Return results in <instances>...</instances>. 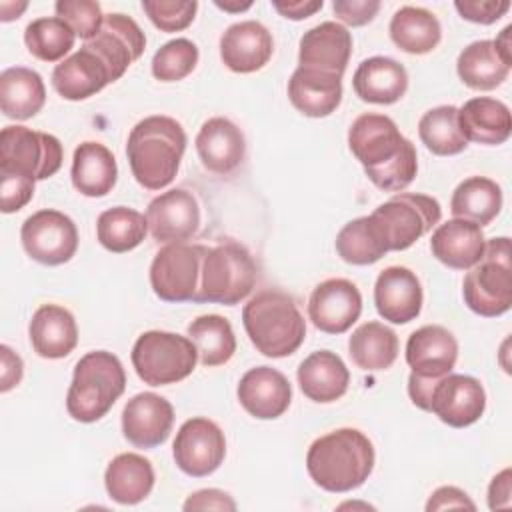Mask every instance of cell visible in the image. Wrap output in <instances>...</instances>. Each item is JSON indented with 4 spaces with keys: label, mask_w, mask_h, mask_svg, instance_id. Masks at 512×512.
Instances as JSON below:
<instances>
[{
    "label": "cell",
    "mask_w": 512,
    "mask_h": 512,
    "mask_svg": "<svg viewBox=\"0 0 512 512\" xmlns=\"http://www.w3.org/2000/svg\"><path fill=\"white\" fill-rule=\"evenodd\" d=\"M84 46L94 50L110 68L112 80H118L128 66L142 56L146 36L134 18L112 12L104 16L100 32L92 40L84 42Z\"/></svg>",
    "instance_id": "obj_18"
},
{
    "label": "cell",
    "mask_w": 512,
    "mask_h": 512,
    "mask_svg": "<svg viewBox=\"0 0 512 512\" xmlns=\"http://www.w3.org/2000/svg\"><path fill=\"white\" fill-rule=\"evenodd\" d=\"M354 92L370 104H394L408 88L406 68L388 56H372L358 64L352 78Z\"/></svg>",
    "instance_id": "obj_30"
},
{
    "label": "cell",
    "mask_w": 512,
    "mask_h": 512,
    "mask_svg": "<svg viewBox=\"0 0 512 512\" xmlns=\"http://www.w3.org/2000/svg\"><path fill=\"white\" fill-rule=\"evenodd\" d=\"M186 512L190 510H236V502L230 494L216 490V488H204L188 496V500L182 506Z\"/></svg>",
    "instance_id": "obj_50"
},
{
    "label": "cell",
    "mask_w": 512,
    "mask_h": 512,
    "mask_svg": "<svg viewBox=\"0 0 512 512\" xmlns=\"http://www.w3.org/2000/svg\"><path fill=\"white\" fill-rule=\"evenodd\" d=\"M422 284L404 266L384 268L374 284V304L378 314L392 324H408L422 310Z\"/></svg>",
    "instance_id": "obj_20"
},
{
    "label": "cell",
    "mask_w": 512,
    "mask_h": 512,
    "mask_svg": "<svg viewBox=\"0 0 512 512\" xmlns=\"http://www.w3.org/2000/svg\"><path fill=\"white\" fill-rule=\"evenodd\" d=\"M348 352L352 362L362 370H386L398 356V336L386 324L370 320L352 332L348 340Z\"/></svg>",
    "instance_id": "obj_38"
},
{
    "label": "cell",
    "mask_w": 512,
    "mask_h": 512,
    "mask_svg": "<svg viewBox=\"0 0 512 512\" xmlns=\"http://www.w3.org/2000/svg\"><path fill=\"white\" fill-rule=\"evenodd\" d=\"M112 80L106 62L88 46H82L72 56L56 64L52 72V86L64 100H86L108 86Z\"/></svg>",
    "instance_id": "obj_25"
},
{
    "label": "cell",
    "mask_w": 512,
    "mask_h": 512,
    "mask_svg": "<svg viewBox=\"0 0 512 512\" xmlns=\"http://www.w3.org/2000/svg\"><path fill=\"white\" fill-rule=\"evenodd\" d=\"M446 508L476 510V504L470 500V496L464 490H460L456 486H440L428 498L426 510L428 512H436V510H446Z\"/></svg>",
    "instance_id": "obj_51"
},
{
    "label": "cell",
    "mask_w": 512,
    "mask_h": 512,
    "mask_svg": "<svg viewBox=\"0 0 512 512\" xmlns=\"http://www.w3.org/2000/svg\"><path fill=\"white\" fill-rule=\"evenodd\" d=\"M176 466L192 476L202 478L220 468L226 456V438L220 426L204 416L186 420L176 432L172 446Z\"/></svg>",
    "instance_id": "obj_13"
},
{
    "label": "cell",
    "mask_w": 512,
    "mask_h": 512,
    "mask_svg": "<svg viewBox=\"0 0 512 512\" xmlns=\"http://www.w3.org/2000/svg\"><path fill=\"white\" fill-rule=\"evenodd\" d=\"M142 10L150 22L162 32H180L194 22L196 0H142Z\"/></svg>",
    "instance_id": "obj_46"
},
{
    "label": "cell",
    "mask_w": 512,
    "mask_h": 512,
    "mask_svg": "<svg viewBox=\"0 0 512 512\" xmlns=\"http://www.w3.org/2000/svg\"><path fill=\"white\" fill-rule=\"evenodd\" d=\"M148 230L158 242H186L200 228V206L192 192L172 188L158 194L146 208Z\"/></svg>",
    "instance_id": "obj_16"
},
{
    "label": "cell",
    "mask_w": 512,
    "mask_h": 512,
    "mask_svg": "<svg viewBox=\"0 0 512 512\" xmlns=\"http://www.w3.org/2000/svg\"><path fill=\"white\" fill-rule=\"evenodd\" d=\"M20 240L26 254L44 266H60L78 250L76 224L64 212L52 208L28 216L20 228Z\"/></svg>",
    "instance_id": "obj_12"
},
{
    "label": "cell",
    "mask_w": 512,
    "mask_h": 512,
    "mask_svg": "<svg viewBox=\"0 0 512 512\" xmlns=\"http://www.w3.org/2000/svg\"><path fill=\"white\" fill-rule=\"evenodd\" d=\"M486 408V392L474 376L446 374L430 394V408L444 424L466 428L480 420Z\"/></svg>",
    "instance_id": "obj_15"
},
{
    "label": "cell",
    "mask_w": 512,
    "mask_h": 512,
    "mask_svg": "<svg viewBox=\"0 0 512 512\" xmlns=\"http://www.w3.org/2000/svg\"><path fill=\"white\" fill-rule=\"evenodd\" d=\"M196 152L206 170L226 176L242 164L246 140L242 130L232 120L214 116L200 126L196 136Z\"/></svg>",
    "instance_id": "obj_24"
},
{
    "label": "cell",
    "mask_w": 512,
    "mask_h": 512,
    "mask_svg": "<svg viewBox=\"0 0 512 512\" xmlns=\"http://www.w3.org/2000/svg\"><path fill=\"white\" fill-rule=\"evenodd\" d=\"M502 210V188L486 176H470L462 180L450 198L454 218L470 220L478 226L490 224Z\"/></svg>",
    "instance_id": "obj_37"
},
{
    "label": "cell",
    "mask_w": 512,
    "mask_h": 512,
    "mask_svg": "<svg viewBox=\"0 0 512 512\" xmlns=\"http://www.w3.org/2000/svg\"><path fill=\"white\" fill-rule=\"evenodd\" d=\"M348 146L380 190L400 192L416 178V148L390 116L372 112L358 116L348 130Z\"/></svg>",
    "instance_id": "obj_1"
},
{
    "label": "cell",
    "mask_w": 512,
    "mask_h": 512,
    "mask_svg": "<svg viewBox=\"0 0 512 512\" xmlns=\"http://www.w3.org/2000/svg\"><path fill=\"white\" fill-rule=\"evenodd\" d=\"M46 102L42 76L26 66H12L0 74V108L6 118L28 120Z\"/></svg>",
    "instance_id": "obj_34"
},
{
    "label": "cell",
    "mask_w": 512,
    "mask_h": 512,
    "mask_svg": "<svg viewBox=\"0 0 512 512\" xmlns=\"http://www.w3.org/2000/svg\"><path fill=\"white\" fill-rule=\"evenodd\" d=\"M288 98L304 116H330L342 102V76L298 66L288 80Z\"/></svg>",
    "instance_id": "obj_27"
},
{
    "label": "cell",
    "mask_w": 512,
    "mask_h": 512,
    "mask_svg": "<svg viewBox=\"0 0 512 512\" xmlns=\"http://www.w3.org/2000/svg\"><path fill=\"white\" fill-rule=\"evenodd\" d=\"M214 4L226 12H242L252 6V2H220V0H216Z\"/></svg>",
    "instance_id": "obj_57"
},
{
    "label": "cell",
    "mask_w": 512,
    "mask_h": 512,
    "mask_svg": "<svg viewBox=\"0 0 512 512\" xmlns=\"http://www.w3.org/2000/svg\"><path fill=\"white\" fill-rule=\"evenodd\" d=\"M510 30H512V26H506L494 42H496L498 50L502 52V56H504L506 60H510V62H512V52H510V48H512V44H510Z\"/></svg>",
    "instance_id": "obj_56"
},
{
    "label": "cell",
    "mask_w": 512,
    "mask_h": 512,
    "mask_svg": "<svg viewBox=\"0 0 512 512\" xmlns=\"http://www.w3.org/2000/svg\"><path fill=\"white\" fill-rule=\"evenodd\" d=\"M124 388L126 372L120 358L108 350L88 352L74 366L66 410L78 422H96L110 412Z\"/></svg>",
    "instance_id": "obj_5"
},
{
    "label": "cell",
    "mask_w": 512,
    "mask_h": 512,
    "mask_svg": "<svg viewBox=\"0 0 512 512\" xmlns=\"http://www.w3.org/2000/svg\"><path fill=\"white\" fill-rule=\"evenodd\" d=\"M258 268L252 254L234 240L208 248L202 260L200 286L194 302L234 306L256 286Z\"/></svg>",
    "instance_id": "obj_6"
},
{
    "label": "cell",
    "mask_w": 512,
    "mask_h": 512,
    "mask_svg": "<svg viewBox=\"0 0 512 512\" xmlns=\"http://www.w3.org/2000/svg\"><path fill=\"white\" fill-rule=\"evenodd\" d=\"M34 352L48 360L68 356L78 344V326L70 310L58 304H42L28 326Z\"/></svg>",
    "instance_id": "obj_28"
},
{
    "label": "cell",
    "mask_w": 512,
    "mask_h": 512,
    "mask_svg": "<svg viewBox=\"0 0 512 512\" xmlns=\"http://www.w3.org/2000/svg\"><path fill=\"white\" fill-rule=\"evenodd\" d=\"M244 330L254 348L268 358L294 354L306 338V322L294 298L282 290H262L242 310Z\"/></svg>",
    "instance_id": "obj_4"
},
{
    "label": "cell",
    "mask_w": 512,
    "mask_h": 512,
    "mask_svg": "<svg viewBox=\"0 0 512 512\" xmlns=\"http://www.w3.org/2000/svg\"><path fill=\"white\" fill-rule=\"evenodd\" d=\"M454 8L464 20H470L474 24H494L500 20L508 10V0H458L454 2Z\"/></svg>",
    "instance_id": "obj_48"
},
{
    "label": "cell",
    "mask_w": 512,
    "mask_h": 512,
    "mask_svg": "<svg viewBox=\"0 0 512 512\" xmlns=\"http://www.w3.org/2000/svg\"><path fill=\"white\" fill-rule=\"evenodd\" d=\"M72 184L88 198H102L112 192L118 166L114 154L100 142H82L72 156Z\"/></svg>",
    "instance_id": "obj_32"
},
{
    "label": "cell",
    "mask_w": 512,
    "mask_h": 512,
    "mask_svg": "<svg viewBox=\"0 0 512 512\" xmlns=\"http://www.w3.org/2000/svg\"><path fill=\"white\" fill-rule=\"evenodd\" d=\"M184 150L186 132L182 124L160 114L140 120L126 142L132 176L146 190H162L174 180Z\"/></svg>",
    "instance_id": "obj_3"
},
{
    "label": "cell",
    "mask_w": 512,
    "mask_h": 512,
    "mask_svg": "<svg viewBox=\"0 0 512 512\" xmlns=\"http://www.w3.org/2000/svg\"><path fill=\"white\" fill-rule=\"evenodd\" d=\"M34 184V180L22 176L0 174V210L4 214L22 210L34 196Z\"/></svg>",
    "instance_id": "obj_47"
},
{
    "label": "cell",
    "mask_w": 512,
    "mask_h": 512,
    "mask_svg": "<svg viewBox=\"0 0 512 512\" xmlns=\"http://www.w3.org/2000/svg\"><path fill=\"white\" fill-rule=\"evenodd\" d=\"M332 10L338 20L348 26H364L374 20L380 10L378 0H334Z\"/></svg>",
    "instance_id": "obj_49"
},
{
    "label": "cell",
    "mask_w": 512,
    "mask_h": 512,
    "mask_svg": "<svg viewBox=\"0 0 512 512\" xmlns=\"http://www.w3.org/2000/svg\"><path fill=\"white\" fill-rule=\"evenodd\" d=\"M146 216L128 206H114L104 210L96 220L98 242L116 254L134 250L146 238Z\"/></svg>",
    "instance_id": "obj_41"
},
{
    "label": "cell",
    "mask_w": 512,
    "mask_h": 512,
    "mask_svg": "<svg viewBox=\"0 0 512 512\" xmlns=\"http://www.w3.org/2000/svg\"><path fill=\"white\" fill-rule=\"evenodd\" d=\"M54 10L56 16L62 18L84 42L92 40L100 32L104 22L100 4L92 0H58L54 4Z\"/></svg>",
    "instance_id": "obj_45"
},
{
    "label": "cell",
    "mask_w": 512,
    "mask_h": 512,
    "mask_svg": "<svg viewBox=\"0 0 512 512\" xmlns=\"http://www.w3.org/2000/svg\"><path fill=\"white\" fill-rule=\"evenodd\" d=\"M206 252L208 246L186 242H172L160 248L150 264L154 294L164 302H194Z\"/></svg>",
    "instance_id": "obj_10"
},
{
    "label": "cell",
    "mask_w": 512,
    "mask_h": 512,
    "mask_svg": "<svg viewBox=\"0 0 512 512\" xmlns=\"http://www.w3.org/2000/svg\"><path fill=\"white\" fill-rule=\"evenodd\" d=\"M458 360V342L454 334L438 324L414 330L406 342V362L410 374L428 380H440L452 372Z\"/></svg>",
    "instance_id": "obj_19"
},
{
    "label": "cell",
    "mask_w": 512,
    "mask_h": 512,
    "mask_svg": "<svg viewBox=\"0 0 512 512\" xmlns=\"http://www.w3.org/2000/svg\"><path fill=\"white\" fill-rule=\"evenodd\" d=\"M512 62L502 56L494 40H476L468 44L456 60L460 80L472 90H494L510 72Z\"/></svg>",
    "instance_id": "obj_35"
},
{
    "label": "cell",
    "mask_w": 512,
    "mask_h": 512,
    "mask_svg": "<svg viewBox=\"0 0 512 512\" xmlns=\"http://www.w3.org/2000/svg\"><path fill=\"white\" fill-rule=\"evenodd\" d=\"M336 252L348 264L366 266L378 262L390 250L382 226L370 214L342 226L336 236Z\"/></svg>",
    "instance_id": "obj_39"
},
{
    "label": "cell",
    "mask_w": 512,
    "mask_h": 512,
    "mask_svg": "<svg viewBox=\"0 0 512 512\" xmlns=\"http://www.w3.org/2000/svg\"><path fill=\"white\" fill-rule=\"evenodd\" d=\"M458 122L466 140L486 146L504 144L512 132L510 108L496 98H470L458 108Z\"/></svg>",
    "instance_id": "obj_31"
},
{
    "label": "cell",
    "mask_w": 512,
    "mask_h": 512,
    "mask_svg": "<svg viewBox=\"0 0 512 512\" xmlns=\"http://www.w3.org/2000/svg\"><path fill=\"white\" fill-rule=\"evenodd\" d=\"M104 486L114 502L126 506L138 504L154 488L152 462L134 452L118 454L104 472Z\"/></svg>",
    "instance_id": "obj_33"
},
{
    "label": "cell",
    "mask_w": 512,
    "mask_h": 512,
    "mask_svg": "<svg viewBox=\"0 0 512 512\" xmlns=\"http://www.w3.org/2000/svg\"><path fill=\"white\" fill-rule=\"evenodd\" d=\"M24 374L22 358L6 344L0 346V392H8L20 384Z\"/></svg>",
    "instance_id": "obj_52"
},
{
    "label": "cell",
    "mask_w": 512,
    "mask_h": 512,
    "mask_svg": "<svg viewBox=\"0 0 512 512\" xmlns=\"http://www.w3.org/2000/svg\"><path fill=\"white\" fill-rule=\"evenodd\" d=\"M372 216L384 230L388 250H406L440 222L442 208L432 196L400 192L382 202Z\"/></svg>",
    "instance_id": "obj_11"
},
{
    "label": "cell",
    "mask_w": 512,
    "mask_h": 512,
    "mask_svg": "<svg viewBox=\"0 0 512 512\" xmlns=\"http://www.w3.org/2000/svg\"><path fill=\"white\" fill-rule=\"evenodd\" d=\"M352 54V34L338 22H322L300 38L298 66L342 76Z\"/></svg>",
    "instance_id": "obj_23"
},
{
    "label": "cell",
    "mask_w": 512,
    "mask_h": 512,
    "mask_svg": "<svg viewBox=\"0 0 512 512\" xmlns=\"http://www.w3.org/2000/svg\"><path fill=\"white\" fill-rule=\"evenodd\" d=\"M174 408L154 392L132 396L122 410L124 438L136 448H156L164 444L172 432Z\"/></svg>",
    "instance_id": "obj_17"
},
{
    "label": "cell",
    "mask_w": 512,
    "mask_h": 512,
    "mask_svg": "<svg viewBox=\"0 0 512 512\" xmlns=\"http://www.w3.org/2000/svg\"><path fill=\"white\" fill-rule=\"evenodd\" d=\"M236 394L242 408L260 420L282 416L292 402V386L288 378L270 366L250 368L240 378Z\"/></svg>",
    "instance_id": "obj_22"
},
{
    "label": "cell",
    "mask_w": 512,
    "mask_h": 512,
    "mask_svg": "<svg viewBox=\"0 0 512 512\" xmlns=\"http://www.w3.org/2000/svg\"><path fill=\"white\" fill-rule=\"evenodd\" d=\"M298 386L314 402L328 404L342 398L350 384L344 360L330 350H316L298 366Z\"/></svg>",
    "instance_id": "obj_29"
},
{
    "label": "cell",
    "mask_w": 512,
    "mask_h": 512,
    "mask_svg": "<svg viewBox=\"0 0 512 512\" xmlns=\"http://www.w3.org/2000/svg\"><path fill=\"white\" fill-rule=\"evenodd\" d=\"M418 136L422 144L436 156H454L468 146L458 122V108L452 104L436 106L424 112L418 122Z\"/></svg>",
    "instance_id": "obj_42"
},
{
    "label": "cell",
    "mask_w": 512,
    "mask_h": 512,
    "mask_svg": "<svg viewBox=\"0 0 512 512\" xmlns=\"http://www.w3.org/2000/svg\"><path fill=\"white\" fill-rule=\"evenodd\" d=\"M274 40L268 28L256 20H242L220 36V58L224 66L238 74H250L268 64Z\"/></svg>",
    "instance_id": "obj_21"
},
{
    "label": "cell",
    "mask_w": 512,
    "mask_h": 512,
    "mask_svg": "<svg viewBox=\"0 0 512 512\" xmlns=\"http://www.w3.org/2000/svg\"><path fill=\"white\" fill-rule=\"evenodd\" d=\"M488 506L490 510H502L512 506V472L504 468L498 472L488 486Z\"/></svg>",
    "instance_id": "obj_53"
},
{
    "label": "cell",
    "mask_w": 512,
    "mask_h": 512,
    "mask_svg": "<svg viewBox=\"0 0 512 512\" xmlns=\"http://www.w3.org/2000/svg\"><path fill=\"white\" fill-rule=\"evenodd\" d=\"M484 246L482 226L464 218L440 224L430 238L432 256L454 270H470L482 258Z\"/></svg>",
    "instance_id": "obj_26"
},
{
    "label": "cell",
    "mask_w": 512,
    "mask_h": 512,
    "mask_svg": "<svg viewBox=\"0 0 512 512\" xmlns=\"http://www.w3.org/2000/svg\"><path fill=\"white\" fill-rule=\"evenodd\" d=\"M62 144L56 136L26 126H6L0 132V174L46 180L62 166Z\"/></svg>",
    "instance_id": "obj_9"
},
{
    "label": "cell",
    "mask_w": 512,
    "mask_h": 512,
    "mask_svg": "<svg viewBox=\"0 0 512 512\" xmlns=\"http://www.w3.org/2000/svg\"><path fill=\"white\" fill-rule=\"evenodd\" d=\"M198 46L188 38H176L156 50L152 58V74L160 82L184 80L198 64Z\"/></svg>",
    "instance_id": "obj_44"
},
{
    "label": "cell",
    "mask_w": 512,
    "mask_h": 512,
    "mask_svg": "<svg viewBox=\"0 0 512 512\" xmlns=\"http://www.w3.org/2000/svg\"><path fill=\"white\" fill-rule=\"evenodd\" d=\"M28 8V2H0V20L10 22L20 18V14Z\"/></svg>",
    "instance_id": "obj_55"
},
{
    "label": "cell",
    "mask_w": 512,
    "mask_h": 512,
    "mask_svg": "<svg viewBox=\"0 0 512 512\" xmlns=\"http://www.w3.org/2000/svg\"><path fill=\"white\" fill-rule=\"evenodd\" d=\"M362 312V294L346 278H328L320 282L308 300V318L326 334L346 332Z\"/></svg>",
    "instance_id": "obj_14"
},
{
    "label": "cell",
    "mask_w": 512,
    "mask_h": 512,
    "mask_svg": "<svg viewBox=\"0 0 512 512\" xmlns=\"http://www.w3.org/2000/svg\"><path fill=\"white\" fill-rule=\"evenodd\" d=\"M74 30L58 16L32 20L24 30L28 52L42 62H58L74 48Z\"/></svg>",
    "instance_id": "obj_43"
},
{
    "label": "cell",
    "mask_w": 512,
    "mask_h": 512,
    "mask_svg": "<svg viewBox=\"0 0 512 512\" xmlns=\"http://www.w3.org/2000/svg\"><path fill=\"white\" fill-rule=\"evenodd\" d=\"M392 42L408 54H428L442 38V26L438 18L420 6H402L390 20Z\"/></svg>",
    "instance_id": "obj_36"
},
{
    "label": "cell",
    "mask_w": 512,
    "mask_h": 512,
    "mask_svg": "<svg viewBox=\"0 0 512 512\" xmlns=\"http://www.w3.org/2000/svg\"><path fill=\"white\" fill-rule=\"evenodd\" d=\"M272 6L290 20H304L312 16L314 12L322 10L324 2L322 0H272Z\"/></svg>",
    "instance_id": "obj_54"
},
{
    "label": "cell",
    "mask_w": 512,
    "mask_h": 512,
    "mask_svg": "<svg viewBox=\"0 0 512 512\" xmlns=\"http://www.w3.org/2000/svg\"><path fill=\"white\" fill-rule=\"evenodd\" d=\"M374 446L356 428H338L316 438L306 454V470L326 492H350L362 486L374 468Z\"/></svg>",
    "instance_id": "obj_2"
},
{
    "label": "cell",
    "mask_w": 512,
    "mask_h": 512,
    "mask_svg": "<svg viewBox=\"0 0 512 512\" xmlns=\"http://www.w3.org/2000/svg\"><path fill=\"white\" fill-rule=\"evenodd\" d=\"M198 362V350L186 336L148 330L132 346V366L150 386H168L188 378Z\"/></svg>",
    "instance_id": "obj_8"
},
{
    "label": "cell",
    "mask_w": 512,
    "mask_h": 512,
    "mask_svg": "<svg viewBox=\"0 0 512 512\" xmlns=\"http://www.w3.org/2000/svg\"><path fill=\"white\" fill-rule=\"evenodd\" d=\"M464 304L478 316H502L512 306L510 238L486 240L482 258L468 270L462 282Z\"/></svg>",
    "instance_id": "obj_7"
},
{
    "label": "cell",
    "mask_w": 512,
    "mask_h": 512,
    "mask_svg": "<svg viewBox=\"0 0 512 512\" xmlns=\"http://www.w3.org/2000/svg\"><path fill=\"white\" fill-rule=\"evenodd\" d=\"M188 338L198 350V360L206 368L226 364L236 352V336L232 324L218 314L198 316L188 324Z\"/></svg>",
    "instance_id": "obj_40"
}]
</instances>
